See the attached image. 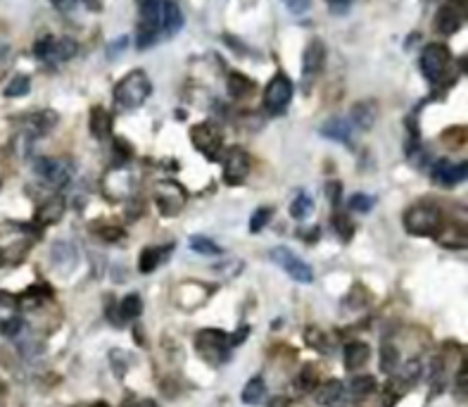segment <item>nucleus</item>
Wrapping results in <instances>:
<instances>
[{
    "mask_svg": "<svg viewBox=\"0 0 468 407\" xmlns=\"http://www.w3.org/2000/svg\"><path fill=\"white\" fill-rule=\"evenodd\" d=\"M150 93H153V81L143 69H134L117 83L112 98L119 110H136L150 98Z\"/></svg>",
    "mask_w": 468,
    "mask_h": 407,
    "instance_id": "nucleus-1",
    "label": "nucleus"
},
{
    "mask_svg": "<svg viewBox=\"0 0 468 407\" xmlns=\"http://www.w3.org/2000/svg\"><path fill=\"white\" fill-rule=\"evenodd\" d=\"M36 238H41L36 226L5 221V224H0V255H3V260H22Z\"/></svg>",
    "mask_w": 468,
    "mask_h": 407,
    "instance_id": "nucleus-2",
    "label": "nucleus"
},
{
    "mask_svg": "<svg viewBox=\"0 0 468 407\" xmlns=\"http://www.w3.org/2000/svg\"><path fill=\"white\" fill-rule=\"evenodd\" d=\"M402 224L411 236H435L445 221H442L440 207L433 205V202H416L404 212Z\"/></svg>",
    "mask_w": 468,
    "mask_h": 407,
    "instance_id": "nucleus-3",
    "label": "nucleus"
},
{
    "mask_svg": "<svg viewBox=\"0 0 468 407\" xmlns=\"http://www.w3.org/2000/svg\"><path fill=\"white\" fill-rule=\"evenodd\" d=\"M159 5L162 0H141V12H138V27H136V48H146L157 43L159 34Z\"/></svg>",
    "mask_w": 468,
    "mask_h": 407,
    "instance_id": "nucleus-4",
    "label": "nucleus"
},
{
    "mask_svg": "<svg viewBox=\"0 0 468 407\" xmlns=\"http://www.w3.org/2000/svg\"><path fill=\"white\" fill-rule=\"evenodd\" d=\"M229 333L221 329H202L195 336V350L209 364H224L229 360Z\"/></svg>",
    "mask_w": 468,
    "mask_h": 407,
    "instance_id": "nucleus-5",
    "label": "nucleus"
},
{
    "mask_svg": "<svg viewBox=\"0 0 468 407\" xmlns=\"http://www.w3.org/2000/svg\"><path fill=\"white\" fill-rule=\"evenodd\" d=\"M155 202H157L162 217H176L185 207V202H188V193H185V188L178 181H173V179H159V181L155 184Z\"/></svg>",
    "mask_w": 468,
    "mask_h": 407,
    "instance_id": "nucleus-6",
    "label": "nucleus"
},
{
    "mask_svg": "<svg viewBox=\"0 0 468 407\" xmlns=\"http://www.w3.org/2000/svg\"><path fill=\"white\" fill-rule=\"evenodd\" d=\"M292 91H295V88H292V81L285 71L274 74V79L264 88V110H267L269 115H283L292 100Z\"/></svg>",
    "mask_w": 468,
    "mask_h": 407,
    "instance_id": "nucleus-7",
    "label": "nucleus"
},
{
    "mask_svg": "<svg viewBox=\"0 0 468 407\" xmlns=\"http://www.w3.org/2000/svg\"><path fill=\"white\" fill-rule=\"evenodd\" d=\"M418 64H421V71H423L425 79L430 83H437L447 74L449 64H452V53H449V48L442 43H428L421 50Z\"/></svg>",
    "mask_w": 468,
    "mask_h": 407,
    "instance_id": "nucleus-8",
    "label": "nucleus"
},
{
    "mask_svg": "<svg viewBox=\"0 0 468 407\" xmlns=\"http://www.w3.org/2000/svg\"><path fill=\"white\" fill-rule=\"evenodd\" d=\"M36 174H38L48 186L62 188L67 186L74 177V163L67 158H38L34 165Z\"/></svg>",
    "mask_w": 468,
    "mask_h": 407,
    "instance_id": "nucleus-9",
    "label": "nucleus"
},
{
    "mask_svg": "<svg viewBox=\"0 0 468 407\" xmlns=\"http://www.w3.org/2000/svg\"><path fill=\"white\" fill-rule=\"evenodd\" d=\"M269 260H271L274 265H278L288 277L295 279L297 284H311V281H314V269H311V265H307V262H304L302 257H297L292 250L274 248L271 253H269Z\"/></svg>",
    "mask_w": 468,
    "mask_h": 407,
    "instance_id": "nucleus-10",
    "label": "nucleus"
},
{
    "mask_svg": "<svg viewBox=\"0 0 468 407\" xmlns=\"http://www.w3.org/2000/svg\"><path fill=\"white\" fill-rule=\"evenodd\" d=\"M190 141H193L195 151H200L207 160H219L221 148H224V136H221L219 127H214L212 122L195 124L190 129Z\"/></svg>",
    "mask_w": 468,
    "mask_h": 407,
    "instance_id": "nucleus-11",
    "label": "nucleus"
},
{
    "mask_svg": "<svg viewBox=\"0 0 468 407\" xmlns=\"http://www.w3.org/2000/svg\"><path fill=\"white\" fill-rule=\"evenodd\" d=\"M250 172V155L243 151L240 146L229 148L224 163V184L226 186H240V184L248 179Z\"/></svg>",
    "mask_w": 468,
    "mask_h": 407,
    "instance_id": "nucleus-12",
    "label": "nucleus"
},
{
    "mask_svg": "<svg viewBox=\"0 0 468 407\" xmlns=\"http://www.w3.org/2000/svg\"><path fill=\"white\" fill-rule=\"evenodd\" d=\"M323 64H326V46H323V41L319 39L309 41V46L304 48L302 55V76L311 83L321 74Z\"/></svg>",
    "mask_w": 468,
    "mask_h": 407,
    "instance_id": "nucleus-13",
    "label": "nucleus"
},
{
    "mask_svg": "<svg viewBox=\"0 0 468 407\" xmlns=\"http://www.w3.org/2000/svg\"><path fill=\"white\" fill-rule=\"evenodd\" d=\"M103 191L110 200H122L126 195L134 193V177H131L126 170H122V167H119V170H112L110 174L105 177Z\"/></svg>",
    "mask_w": 468,
    "mask_h": 407,
    "instance_id": "nucleus-14",
    "label": "nucleus"
},
{
    "mask_svg": "<svg viewBox=\"0 0 468 407\" xmlns=\"http://www.w3.org/2000/svg\"><path fill=\"white\" fill-rule=\"evenodd\" d=\"M183 29V12L173 0H162L159 5V32L166 36H176Z\"/></svg>",
    "mask_w": 468,
    "mask_h": 407,
    "instance_id": "nucleus-15",
    "label": "nucleus"
},
{
    "mask_svg": "<svg viewBox=\"0 0 468 407\" xmlns=\"http://www.w3.org/2000/svg\"><path fill=\"white\" fill-rule=\"evenodd\" d=\"M433 177L442 186H457L466 179V163H452V160H440L433 167Z\"/></svg>",
    "mask_w": 468,
    "mask_h": 407,
    "instance_id": "nucleus-16",
    "label": "nucleus"
},
{
    "mask_svg": "<svg viewBox=\"0 0 468 407\" xmlns=\"http://www.w3.org/2000/svg\"><path fill=\"white\" fill-rule=\"evenodd\" d=\"M64 207H67V202H64L62 195H50L43 205L36 209V221H38L41 226H52L57 224L59 219H62L64 214Z\"/></svg>",
    "mask_w": 468,
    "mask_h": 407,
    "instance_id": "nucleus-17",
    "label": "nucleus"
},
{
    "mask_svg": "<svg viewBox=\"0 0 468 407\" xmlns=\"http://www.w3.org/2000/svg\"><path fill=\"white\" fill-rule=\"evenodd\" d=\"M378 119V103L376 100H359V103L352 105V122L354 127H359L362 131L374 129Z\"/></svg>",
    "mask_w": 468,
    "mask_h": 407,
    "instance_id": "nucleus-18",
    "label": "nucleus"
},
{
    "mask_svg": "<svg viewBox=\"0 0 468 407\" xmlns=\"http://www.w3.org/2000/svg\"><path fill=\"white\" fill-rule=\"evenodd\" d=\"M435 27L442 36H454L461 29V10L454 8V5H442L437 10Z\"/></svg>",
    "mask_w": 468,
    "mask_h": 407,
    "instance_id": "nucleus-19",
    "label": "nucleus"
},
{
    "mask_svg": "<svg viewBox=\"0 0 468 407\" xmlns=\"http://www.w3.org/2000/svg\"><path fill=\"white\" fill-rule=\"evenodd\" d=\"M321 136H326V139H331L335 143H345V146H350L352 143V127H350L347 119L333 117L321 127Z\"/></svg>",
    "mask_w": 468,
    "mask_h": 407,
    "instance_id": "nucleus-20",
    "label": "nucleus"
},
{
    "mask_svg": "<svg viewBox=\"0 0 468 407\" xmlns=\"http://www.w3.org/2000/svg\"><path fill=\"white\" fill-rule=\"evenodd\" d=\"M79 53V46H76V41L71 39H55L50 46V53H48L45 62L48 64H62L67 62V60H71Z\"/></svg>",
    "mask_w": 468,
    "mask_h": 407,
    "instance_id": "nucleus-21",
    "label": "nucleus"
},
{
    "mask_svg": "<svg viewBox=\"0 0 468 407\" xmlns=\"http://www.w3.org/2000/svg\"><path fill=\"white\" fill-rule=\"evenodd\" d=\"M91 134L98 141L112 139V115L100 105L91 110Z\"/></svg>",
    "mask_w": 468,
    "mask_h": 407,
    "instance_id": "nucleus-22",
    "label": "nucleus"
},
{
    "mask_svg": "<svg viewBox=\"0 0 468 407\" xmlns=\"http://www.w3.org/2000/svg\"><path fill=\"white\" fill-rule=\"evenodd\" d=\"M343 357H345V367L347 369H359V367H364L366 362H369V357H371V348L366 343H362V340H352V343H347L345 345V352H343Z\"/></svg>",
    "mask_w": 468,
    "mask_h": 407,
    "instance_id": "nucleus-23",
    "label": "nucleus"
},
{
    "mask_svg": "<svg viewBox=\"0 0 468 407\" xmlns=\"http://www.w3.org/2000/svg\"><path fill=\"white\" fill-rule=\"evenodd\" d=\"M57 124V115L52 110H41V112H34L31 117L27 119V134H31L34 139L41 134H48L52 127Z\"/></svg>",
    "mask_w": 468,
    "mask_h": 407,
    "instance_id": "nucleus-24",
    "label": "nucleus"
},
{
    "mask_svg": "<svg viewBox=\"0 0 468 407\" xmlns=\"http://www.w3.org/2000/svg\"><path fill=\"white\" fill-rule=\"evenodd\" d=\"M437 241H440L445 248H466V229L457 224H442L440 231L435 233Z\"/></svg>",
    "mask_w": 468,
    "mask_h": 407,
    "instance_id": "nucleus-25",
    "label": "nucleus"
},
{
    "mask_svg": "<svg viewBox=\"0 0 468 407\" xmlns=\"http://www.w3.org/2000/svg\"><path fill=\"white\" fill-rule=\"evenodd\" d=\"M345 393V386L340 384L338 379H331L328 384H321L319 391H316V403H319L321 407H333L340 403V398H343Z\"/></svg>",
    "mask_w": 468,
    "mask_h": 407,
    "instance_id": "nucleus-26",
    "label": "nucleus"
},
{
    "mask_svg": "<svg viewBox=\"0 0 468 407\" xmlns=\"http://www.w3.org/2000/svg\"><path fill=\"white\" fill-rule=\"evenodd\" d=\"M76 260H79V253H76V248L71 243H55L52 245V262H55L57 267L62 269H71L76 265Z\"/></svg>",
    "mask_w": 468,
    "mask_h": 407,
    "instance_id": "nucleus-27",
    "label": "nucleus"
},
{
    "mask_svg": "<svg viewBox=\"0 0 468 407\" xmlns=\"http://www.w3.org/2000/svg\"><path fill=\"white\" fill-rule=\"evenodd\" d=\"M226 86H229V93L233 98H243V95H248L252 88H255V83H252L250 76H245L243 71H229Z\"/></svg>",
    "mask_w": 468,
    "mask_h": 407,
    "instance_id": "nucleus-28",
    "label": "nucleus"
},
{
    "mask_svg": "<svg viewBox=\"0 0 468 407\" xmlns=\"http://www.w3.org/2000/svg\"><path fill=\"white\" fill-rule=\"evenodd\" d=\"M264 393H267V386H264V379L262 376H255V379H250L248 384L243 388V403L245 405H260L264 400Z\"/></svg>",
    "mask_w": 468,
    "mask_h": 407,
    "instance_id": "nucleus-29",
    "label": "nucleus"
},
{
    "mask_svg": "<svg viewBox=\"0 0 468 407\" xmlns=\"http://www.w3.org/2000/svg\"><path fill=\"white\" fill-rule=\"evenodd\" d=\"M164 250H169V245L166 248H146L141 253V260H138V269H141V274H150L157 269V265L162 262V255H164Z\"/></svg>",
    "mask_w": 468,
    "mask_h": 407,
    "instance_id": "nucleus-30",
    "label": "nucleus"
},
{
    "mask_svg": "<svg viewBox=\"0 0 468 407\" xmlns=\"http://www.w3.org/2000/svg\"><path fill=\"white\" fill-rule=\"evenodd\" d=\"M141 312H143V298L138 293H129L122 301V305H119L122 319H136V317H141Z\"/></svg>",
    "mask_w": 468,
    "mask_h": 407,
    "instance_id": "nucleus-31",
    "label": "nucleus"
},
{
    "mask_svg": "<svg viewBox=\"0 0 468 407\" xmlns=\"http://www.w3.org/2000/svg\"><path fill=\"white\" fill-rule=\"evenodd\" d=\"M302 338H304V343H307L309 348H314V350H319V352H328V336L323 333V329H319V326H307L302 331Z\"/></svg>",
    "mask_w": 468,
    "mask_h": 407,
    "instance_id": "nucleus-32",
    "label": "nucleus"
},
{
    "mask_svg": "<svg viewBox=\"0 0 468 407\" xmlns=\"http://www.w3.org/2000/svg\"><path fill=\"white\" fill-rule=\"evenodd\" d=\"M31 91V79L27 74H17L8 86H5V98H22Z\"/></svg>",
    "mask_w": 468,
    "mask_h": 407,
    "instance_id": "nucleus-33",
    "label": "nucleus"
},
{
    "mask_svg": "<svg viewBox=\"0 0 468 407\" xmlns=\"http://www.w3.org/2000/svg\"><path fill=\"white\" fill-rule=\"evenodd\" d=\"M311 212H314V200H311V195L299 193L297 198L292 200V205H290L292 219H307Z\"/></svg>",
    "mask_w": 468,
    "mask_h": 407,
    "instance_id": "nucleus-34",
    "label": "nucleus"
},
{
    "mask_svg": "<svg viewBox=\"0 0 468 407\" xmlns=\"http://www.w3.org/2000/svg\"><path fill=\"white\" fill-rule=\"evenodd\" d=\"M43 298H50V289H29V291H24L20 298H15L17 303L20 305H24V308H38L41 303H43Z\"/></svg>",
    "mask_w": 468,
    "mask_h": 407,
    "instance_id": "nucleus-35",
    "label": "nucleus"
},
{
    "mask_svg": "<svg viewBox=\"0 0 468 407\" xmlns=\"http://www.w3.org/2000/svg\"><path fill=\"white\" fill-rule=\"evenodd\" d=\"M188 245L193 248V253H197V255H221V253H224V250H221L217 243L209 241V238H205V236H193L188 241Z\"/></svg>",
    "mask_w": 468,
    "mask_h": 407,
    "instance_id": "nucleus-36",
    "label": "nucleus"
},
{
    "mask_svg": "<svg viewBox=\"0 0 468 407\" xmlns=\"http://www.w3.org/2000/svg\"><path fill=\"white\" fill-rule=\"evenodd\" d=\"M350 391L354 398H369L371 393H376V379L374 376H359V379L352 381Z\"/></svg>",
    "mask_w": 468,
    "mask_h": 407,
    "instance_id": "nucleus-37",
    "label": "nucleus"
},
{
    "mask_svg": "<svg viewBox=\"0 0 468 407\" xmlns=\"http://www.w3.org/2000/svg\"><path fill=\"white\" fill-rule=\"evenodd\" d=\"M397 364H399V352H397V348H395V345H390V343H385L381 348V369L385 374H392Z\"/></svg>",
    "mask_w": 468,
    "mask_h": 407,
    "instance_id": "nucleus-38",
    "label": "nucleus"
},
{
    "mask_svg": "<svg viewBox=\"0 0 468 407\" xmlns=\"http://www.w3.org/2000/svg\"><path fill=\"white\" fill-rule=\"evenodd\" d=\"M314 386H319V369H316V364H304L302 374H299V388L309 393Z\"/></svg>",
    "mask_w": 468,
    "mask_h": 407,
    "instance_id": "nucleus-39",
    "label": "nucleus"
},
{
    "mask_svg": "<svg viewBox=\"0 0 468 407\" xmlns=\"http://www.w3.org/2000/svg\"><path fill=\"white\" fill-rule=\"evenodd\" d=\"M24 331V319L22 317H8V319H0V333L5 338H17Z\"/></svg>",
    "mask_w": 468,
    "mask_h": 407,
    "instance_id": "nucleus-40",
    "label": "nucleus"
},
{
    "mask_svg": "<svg viewBox=\"0 0 468 407\" xmlns=\"http://www.w3.org/2000/svg\"><path fill=\"white\" fill-rule=\"evenodd\" d=\"M333 226H335V231L340 233V238H343V241H350V238H352V233H354V224H352L350 214L338 212V214H335V217H333Z\"/></svg>",
    "mask_w": 468,
    "mask_h": 407,
    "instance_id": "nucleus-41",
    "label": "nucleus"
},
{
    "mask_svg": "<svg viewBox=\"0 0 468 407\" xmlns=\"http://www.w3.org/2000/svg\"><path fill=\"white\" fill-rule=\"evenodd\" d=\"M374 205H376L374 195L354 193L352 198H350V209H352V212H362V214H366V212H371V209H374Z\"/></svg>",
    "mask_w": 468,
    "mask_h": 407,
    "instance_id": "nucleus-42",
    "label": "nucleus"
},
{
    "mask_svg": "<svg viewBox=\"0 0 468 407\" xmlns=\"http://www.w3.org/2000/svg\"><path fill=\"white\" fill-rule=\"evenodd\" d=\"M269 219H271V207H260L255 214H252V219H250V231L252 233H260L264 226L269 224Z\"/></svg>",
    "mask_w": 468,
    "mask_h": 407,
    "instance_id": "nucleus-43",
    "label": "nucleus"
},
{
    "mask_svg": "<svg viewBox=\"0 0 468 407\" xmlns=\"http://www.w3.org/2000/svg\"><path fill=\"white\" fill-rule=\"evenodd\" d=\"M418 376H421V362L418 360H409L404 367H399V379L404 381V384H413Z\"/></svg>",
    "mask_w": 468,
    "mask_h": 407,
    "instance_id": "nucleus-44",
    "label": "nucleus"
},
{
    "mask_svg": "<svg viewBox=\"0 0 468 407\" xmlns=\"http://www.w3.org/2000/svg\"><path fill=\"white\" fill-rule=\"evenodd\" d=\"M395 400H397V393H392V391H383V393H378L376 398L366 400V403H364L362 407H392V405H395Z\"/></svg>",
    "mask_w": 468,
    "mask_h": 407,
    "instance_id": "nucleus-45",
    "label": "nucleus"
},
{
    "mask_svg": "<svg viewBox=\"0 0 468 407\" xmlns=\"http://www.w3.org/2000/svg\"><path fill=\"white\" fill-rule=\"evenodd\" d=\"M52 41H55V36H43V39H38V41H36V46H34V55L38 57V60H43V62H45L48 53H50Z\"/></svg>",
    "mask_w": 468,
    "mask_h": 407,
    "instance_id": "nucleus-46",
    "label": "nucleus"
},
{
    "mask_svg": "<svg viewBox=\"0 0 468 407\" xmlns=\"http://www.w3.org/2000/svg\"><path fill=\"white\" fill-rule=\"evenodd\" d=\"M283 3H285V8L290 10V15H295V17H302L304 12L311 10V0H283Z\"/></svg>",
    "mask_w": 468,
    "mask_h": 407,
    "instance_id": "nucleus-47",
    "label": "nucleus"
},
{
    "mask_svg": "<svg viewBox=\"0 0 468 407\" xmlns=\"http://www.w3.org/2000/svg\"><path fill=\"white\" fill-rule=\"evenodd\" d=\"M100 238H105V241H122L124 238V231L119 229V226H100Z\"/></svg>",
    "mask_w": 468,
    "mask_h": 407,
    "instance_id": "nucleus-48",
    "label": "nucleus"
},
{
    "mask_svg": "<svg viewBox=\"0 0 468 407\" xmlns=\"http://www.w3.org/2000/svg\"><path fill=\"white\" fill-rule=\"evenodd\" d=\"M115 153H117L122 160L134 158V148H131L129 143H126V141L122 139V136H117V139H115Z\"/></svg>",
    "mask_w": 468,
    "mask_h": 407,
    "instance_id": "nucleus-49",
    "label": "nucleus"
},
{
    "mask_svg": "<svg viewBox=\"0 0 468 407\" xmlns=\"http://www.w3.org/2000/svg\"><path fill=\"white\" fill-rule=\"evenodd\" d=\"M326 193H328V200H331V205H338L340 202V195H343V184L338 181H331L326 186Z\"/></svg>",
    "mask_w": 468,
    "mask_h": 407,
    "instance_id": "nucleus-50",
    "label": "nucleus"
},
{
    "mask_svg": "<svg viewBox=\"0 0 468 407\" xmlns=\"http://www.w3.org/2000/svg\"><path fill=\"white\" fill-rule=\"evenodd\" d=\"M126 46H129V36H122V39H117V43L107 46V57H117Z\"/></svg>",
    "mask_w": 468,
    "mask_h": 407,
    "instance_id": "nucleus-51",
    "label": "nucleus"
},
{
    "mask_svg": "<svg viewBox=\"0 0 468 407\" xmlns=\"http://www.w3.org/2000/svg\"><path fill=\"white\" fill-rule=\"evenodd\" d=\"M52 3V8L55 10H59V12H64V15H69L71 10L79 5V0H50Z\"/></svg>",
    "mask_w": 468,
    "mask_h": 407,
    "instance_id": "nucleus-52",
    "label": "nucleus"
},
{
    "mask_svg": "<svg viewBox=\"0 0 468 407\" xmlns=\"http://www.w3.org/2000/svg\"><path fill=\"white\" fill-rule=\"evenodd\" d=\"M352 0H328V5H331V10L335 15H345L347 8H350Z\"/></svg>",
    "mask_w": 468,
    "mask_h": 407,
    "instance_id": "nucleus-53",
    "label": "nucleus"
},
{
    "mask_svg": "<svg viewBox=\"0 0 468 407\" xmlns=\"http://www.w3.org/2000/svg\"><path fill=\"white\" fill-rule=\"evenodd\" d=\"M248 336H250V326H240V331L236 336H229V345H240Z\"/></svg>",
    "mask_w": 468,
    "mask_h": 407,
    "instance_id": "nucleus-54",
    "label": "nucleus"
},
{
    "mask_svg": "<svg viewBox=\"0 0 468 407\" xmlns=\"http://www.w3.org/2000/svg\"><path fill=\"white\" fill-rule=\"evenodd\" d=\"M288 405H290V400H288L285 396H276V398L269 400L267 407H288Z\"/></svg>",
    "mask_w": 468,
    "mask_h": 407,
    "instance_id": "nucleus-55",
    "label": "nucleus"
},
{
    "mask_svg": "<svg viewBox=\"0 0 468 407\" xmlns=\"http://www.w3.org/2000/svg\"><path fill=\"white\" fill-rule=\"evenodd\" d=\"M224 41H226V43H231L233 48H236V50H238V55H245V46L240 43L238 39H233V36H224Z\"/></svg>",
    "mask_w": 468,
    "mask_h": 407,
    "instance_id": "nucleus-56",
    "label": "nucleus"
},
{
    "mask_svg": "<svg viewBox=\"0 0 468 407\" xmlns=\"http://www.w3.org/2000/svg\"><path fill=\"white\" fill-rule=\"evenodd\" d=\"M86 3V8L91 10V12H100L103 10V0H83Z\"/></svg>",
    "mask_w": 468,
    "mask_h": 407,
    "instance_id": "nucleus-57",
    "label": "nucleus"
},
{
    "mask_svg": "<svg viewBox=\"0 0 468 407\" xmlns=\"http://www.w3.org/2000/svg\"><path fill=\"white\" fill-rule=\"evenodd\" d=\"M0 303H3V305H15L17 301L12 296H5V293H0Z\"/></svg>",
    "mask_w": 468,
    "mask_h": 407,
    "instance_id": "nucleus-58",
    "label": "nucleus"
},
{
    "mask_svg": "<svg viewBox=\"0 0 468 407\" xmlns=\"http://www.w3.org/2000/svg\"><path fill=\"white\" fill-rule=\"evenodd\" d=\"M134 407H159L155 400H141V403H136Z\"/></svg>",
    "mask_w": 468,
    "mask_h": 407,
    "instance_id": "nucleus-59",
    "label": "nucleus"
},
{
    "mask_svg": "<svg viewBox=\"0 0 468 407\" xmlns=\"http://www.w3.org/2000/svg\"><path fill=\"white\" fill-rule=\"evenodd\" d=\"M91 407H110V405H107V403H103V400H98V403H93Z\"/></svg>",
    "mask_w": 468,
    "mask_h": 407,
    "instance_id": "nucleus-60",
    "label": "nucleus"
},
{
    "mask_svg": "<svg viewBox=\"0 0 468 407\" xmlns=\"http://www.w3.org/2000/svg\"><path fill=\"white\" fill-rule=\"evenodd\" d=\"M3 262H5V260H3V255H0V265H3Z\"/></svg>",
    "mask_w": 468,
    "mask_h": 407,
    "instance_id": "nucleus-61",
    "label": "nucleus"
}]
</instances>
